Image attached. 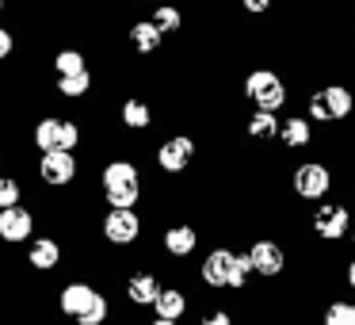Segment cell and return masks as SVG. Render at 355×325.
Segmentation results:
<instances>
[{"instance_id": "obj_11", "label": "cell", "mask_w": 355, "mask_h": 325, "mask_svg": "<svg viewBox=\"0 0 355 325\" xmlns=\"http://www.w3.org/2000/svg\"><path fill=\"white\" fill-rule=\"evenodd\" d=\"M317 126L309 123L302 111H286V115H279V131H275V146L283 149V153H306V149H313L317 142Z\"/></svg>"}, {"instance_id": "obj_21", "label": "cell", "mask_w": 355, "mask_h": 325, "mask_svg": "<svg viewBox=\"0 0 355 325\" xmlns=\"http://www.w3.org/2000/svg\"><path fill=\"white\" fill-rule=\"evenodd\" d=\"M85 69H92V65H88L85 47H77V42H62V47L50 54V73H54V81L73 77V73H85Z\"/></svg>"}, {"instance_id": "obj_39", "label": "cell", "mask_w": 355, "mask_h": 325, "mask_svg": "<svg viewBox=\"0 0 355 325\" xmlns=\"http://www.w3.org/2000/svg\"><path fill=\"white\" fill-rule=\"evenodd\" d=\"M126 325H134V322H126Z\"/></svg>"}, {"instance_id": "obj_14", "label": "cell", "mask_w": 355, "mask_h": 325, "mask_svg": "<svg viewBox=\"0 0 355 325\" xmlns=\"http://www.w3.org/2000/svg\"><path fill=\"white\" fill-rule=\"evenodd\" d=\"M65 260V241L54 238V233H35L31 241H27V268L39 272V276H50V272H58Z\"/></svg>"}, {"instance_id": "obj_18", "label": "cell", "mask_w": 355, "mask_h": 325, "mask_svg": "<svg viewBox=\"0 0 355 325\" xmlns=\"http://www.w3.org/2000/svg\"><path fill=\"white\" fill-rule=\"evenodd\" d=\"M126 47H130L134 58L149 62V58H161L164 54V35L157 31L149 19H134V24L126 27Z\"/></svg>"}, {"instance_id": "obj_25", "label": "cell", "mask_w": 355, "mask_h": 325, "mask_svg": "<svg viewBox=\"0 0 355 325\" xmlns=\"http://www.w3.org/2000/svg\"><path fill=\"white\" fill-rule=\"evenodd\" d=\"M321 325H355V302L352 299H329L321 306Z\"/></svg>"}, {"instance_id": "obj_4", "label": "cell", "mask_w": 355, "mask_h": 325, "mask_svg": "<svg viewBox=\"0 0 355 325\" xmlns=\"http://www.w3.org/2000/svg\"><path fill=\"white\" fill-rule=\"evenodd\" d=\"M149 157H153L157 176L180 180L195 161H199V138H195V134H187V131H172V134H164V138L157 142Z\"/></svg>"}, {"instance_id": "obj_24", "label": "cell", "mask_w": 355, "mask_h": 325, "mask_svg": "<svg viewBox=\"0 0 355 325\" xmlns=\"http://www.w3.org/2000/svg\"><path fill=\"white\" fill-rule=\"evenodd\" d=\"M92 88H96V73L92 69L54 81V92L62 96V100H88V96H92Z\"/></svg>"}, {"instance_id": "obj_34", "label": "cell", "mask_w": 355, "mask_h": 325, "mask_svg": "<svg viewBox=\"0 0 355 325\" xmlns=\"http://www.w3.org/2000/svg\"><path fill=\"white\" fill-rule=\"evenodd\" d=\"M4 12H8V0H0V16H4Z\"/></svg>"}, {"instance_id": "obj_13", "label": "cell", "mask_w": 355, "mask_h": 325, "mask_svg": "<svg viewBox=\"0 0 355 325\" xmlns=\"http://www.w3.org/2000/svg\"><path fill=\"white\" fill-rule=\"evenodd\" d=\"M233 256H237V245H225V241H218V245H210L207 253H202V260H199V283L207 287V291H225V283H230V268H233Z\"/></svg>"}, {"instance_id": "obj_16", "label": "cell", "mask_w": 355, "mask_h": 325, "mask_svg": "<svg viewBox=\"0 0 355 325\" xmlns=\"http://www.w3.org/2000/svg\"><path fill=\"white\" fill-rule=\"evenodd\" d=\"M100 294V287L92 283L88 276H77V279H65L62 291H58V314L69 317V322H77L80 314H85L88 306H92V299Z\"/></svg>"}, {"instance_id": "obj_17", "label": "cell", "mask_w": 355, "mask_h": 325, "mask_svg": "<svg viewBox=\"0 0 355 325\" xmlns=\"http://www.w3.org/2000/svg\"><path fill=\"white\" fill-rule=\"evenodd\" d=\"M153 317H161V322H184L187 314H191V291H187L184 283H161V291H157L153 299Z\"/></svg>"}, {"instance_id": "obj_26", "label": "cell", "mask_w": 355, "mask_h": 325, "mask_svg": "<svg viewBox=\"0 0 355 325\" xmlns=\"http://www.w3.org/2000/svg\"><path fill=\"white\" fill-rule=\"evenodd\" d=\"M24 195H27V184L19 172H0V210L24 203Z\"/></svg>"}, {"instance_id": "obj_19", "label": "cell", "mask_w": 355, "mask_h": 325, "mask_svg": "<svg viewBox=\"0 0 355 325\" xmlns=\"http://www.w3.org/2000/svg\"><path fill=\"white\" fill-rule=\"evenodd\" d=\"M153 123H157V115L146 96H123V103H119V126L126 134H149Z\"/></svg>"}, {"instance_id": "obj_12", "label": "cell", "mask_w": 355, "mask_h": 325, "mask_svg": "<svg viewBox=\"0 0 355 325\" xmlns=\"http://www.w3.org/2000/svg\"><path fill=\"white\" fill-rule=\"evenodd\" d=\"M35 230H39V215H35V207H27V203H16V207H4L0 210V245H27V241L35 238Z\"/></svg>"}, {"instance_id": "obj_28", "label": "cell", "mask_w": 355, "mask_h": 325, "mask_svg": "<svg viewBox=\"0 0 355 325\" xmlns=\"http://www.w3.org/2000/svg\"><path fill=\"white\" fill-rule=\"evenodd\" d=\"M16 50H19V35H16V27L0 24V65L12 62V58H16Z\"/></svg>"}, {"instance_id": "obj_2", "label": "cell", "mask_w": 355, "mask_h": 325, "mask_svg": "<svg viewBox=\"0 0 355 325\" xmlns=\"http://www.w3.org/2000/svg\"><path fill=\"white\" fill-rule=\"evenodd\" d=\"M302 115H306L317 131H321V126H344L347 119L355 115V88L340 85V81L306 88V96H302Z\"/></svg>"}, {"instance_id": "obj_20", "label": "cell", "mask_w": 355, "mask_h": 325, "mask_svg": "<svg viewBox=\"0 0 355 325\" xmlns=\"http://www.w3.org/2000/svg\"><path fill=\"white\" fill-rule=\"evenodd\" d=\"M275 131H279V115H271V111H256L252 108L245 119H241V138H245L252 149L275 146Z\"/></svg>"}, {"instance_id": "obj_23", "label": "cell", "mask_w": 355, "mask_h": 325, "mask_svg": "<svg viewBox=\"0 0 355 325\" xmlns=\"http://www.w3.org/2000/svg\"><path fill=\"white\" fill-rule=\"evenodd\" d=\"M58 138H62V115H42L31 123V149L35 153L58 149Z\"/></svg>"}, {"instance_id": "obj_9", "label": "cell", "mask_w": 355, "mask_h": 325, "mask_svg": "<svg viewBox=\"0 0 355 325\" xmlns=\"http://www.w3.org/2000/svg\"><path fill=\"white\" fill-rule=\"evenodd\" d=\"M248 260H252V276L263 279V283H275V279L286 276V268H291V249H286V241L279 238H256L245 245Z\"/></svg>"}, {"instance_id": "obj_29", "label": "cell", "mask_w": 355, "mask_h": 325, "mask_svg": "<svg viewBox=\"0 0 355 325\" xmlns=\"http://www.w3.org/2000/svg\"><path fill=\"white\" fill-rule=\"evenodd\" d=\"M199 325H237V314L230 306H210L199 314Z\"/></svg>"}, {"instance_id": "obj_33", "label": "cell", "mask_w": 355, "mask_h": 325, "mask_svg": "<svg viewBox=\"0 0 355 325\" xmlns=\"http://www.w3.org/2000/svg\"><path fill=\"white\" fill-rule=\"evenodd\" d=\"M149 325H180V322H161V317H153V322H149Z\"/></svg>"}, {"instance_id": "obj_37", "label": "cell", "mask_w": 355, "mask_h": 325, "mask_svg": "<svg viewBox=\"0 0 355 325\" xmlns=\"http://www.w3.org/2000/svg\"><path fill=\"white\" fill-rule=\"evenodd\" d=\"M0 172H4V149H0Z\"/></svg>"}, {"instance_id": "obj_8", "label": "cell", "mask_w": 355, "mask_h": 325, "mask_svg": "<svg viewBox=\"0 0 355 325\" xmlns=\"http://www.w3.org/2000/svg\"><path fill=\"white\" fill-rule=\"evenodd\" d=\"M347 226H352V207H347L344 199H332V195L317 203L313 215H309V233H313V241L324 249L344 245Z\"/></svg>"}, {"instance_id": "obj_5", "label": "cell", "mask_w": 355, "mask_h": 325, "mask_svg": "<svg viewBox=\"0 0 355 325\" xmlns=\"http://www.w3.org/2000/svg\"><path fill=\"white\" fill-rule=\"evenodd\" d=\"M286 180H291V195L298 203H321L336 188V169L324 157H306L286 172Z\"/></svg>"}, {"instance_id": "obj_6", "label": "cell", "mask_w": 355, "mask_h": 325, "mask_svg": "<svg viewBox=\"0 0 355 325\" xmlns=\"http://www.w3.org/2000/svg\"><path fill=\"white\" fill-rule=\"evenodd\" d=\"M96 230H100V241L111 249H138L146 241V215H141V207H107Z\"/></svg>"}, {"instance_id": "obj_35", "label": "cell", "mask_w": 355, "mask_h": 325, "mask_svg": "<svg viewBox=\"0 0 355 325\" xmlns=\"http://www.w3.org/2000/svg\"><path fill=\"white\" fill-rule=\"evenodd\" d=\"M130 4H157V0H130Z\"/></svg>"}, {"instance_id": "obj_30", "label": "cell", "mask_w": 355, "mask_h": 325, "mask_svg": "<svg viewBox=\"0 0 355 325\" xmlns=\"http://www.w3.org/2000/svg\"><path fill=\"white\" fill-rule=\"evenodd\" d=\"M237 8L245 12L248 19H263L275 12V0H237Z\"/></svg>"}, {"instance_id": "obj_10", "label": "cell", "mask_w": 355, "mask_h": 325, "mask_svg": "<svg viewBox=\"0 0 355 325\" xmlns=\"http://www.w3.org/2000/svg\"><path fill=\"white\" fill-rule=\"evenodd\" d=\"M199 241H202L199 226L191 218H176V222H168L157 233V253H164V260L180 264V260H191L199 253Z\"/></svg>"}, {"instance_id": "obj_22", "label": "cell", "mask_w": 355, "mask_h": 325, "mask_svg": "<svg viewBox=\"0 0 355 325\" xmlns=\"http://www.w3.org/2000/svg\"><path fill=\"white\" fill-rule=\"evenodd\" d=\"M146 19L164 35V39H172V35H184V31H187V16H184V8H180L176 0H157L153 12H149Z\"/></svg>"}, {"instance_id": "obj_32", "label": "cell", "mask_w": 355, "mask_h": 325, "mask_svg": "<svg viewBox=\"0 0 355 325\" xmlns=\"http://www.w3.org/2000/svg\"><path fill=\"white\" fill-rule=\"evenodd\" d=\"M344 245H347V249H355V218H352V226H347V238H344Z\"/></svg>"}, {"instance_id": "obj_27", "label": "cell", "mask_w": 355, "mask_h": 325, "mask_svg": "<svg viewBox=\"0 0 355 325\" xmlns=\"http://www.w3.org/2000/svg\"><path fill=\"white\" fill-rule=\"evenodd\" d=\"M107 317H111V294H96L92 299V306L85 310V314L77 317V325H107Z\"/></svg>"}, {"instance_id": "obj_36", "label": "cell", "mask_w": 355, "mask_h": 325, "mask_svg": "<svg viewBox=\"0 0 355 325\" xmlns=\"http://www.w3.org/2000/svg\"><path fill=\"white\" fill-rule=\"evenodd\" d=\"M347 207H352V218H355V192H352V203H347Z\"/></svg>"}, {"instance_id": "obj_15", "label": "cell", "mask_w": 355, "mask_h": 325, "mask_svg": "<svg viewBox=\"0 0 355 325\" xmlns=\"http://www.w3.org/2000/svg\"><path fill=\"white\" fill-rule=\"evenodd\" d=\"M161 283H164V279L157 276L153 268H130L123 276V299H126V306L149 310V306H153V299H157V291H161Z\"/></svg>"}, {"instance_id": "obj_1", "label": "cell", "mask_w": 355, "mask_h": 325, "mask_svg": "<svg viewBox=\"0 0 355 325\" xmlns=\"http://www.w3.org/2000/svg\"><path fill=\"white\" fill-rule=\"evenodd\" d=\"M103 207H141L146 203V169H141L138 157L130 153H115L100 165V176H96Z\"/></svg>"}, {"instance_id": "obj_7", "label": "cell", "mask_w": 355, "mask_h": 325, "mask_svg": "<svg viewBox=\"0 0 355 325\" xmlns=\"http://www.w3.org/2000/svg\"><path fill=\"white\" fill-rule=\"evenodd\" d=\"M80 153H65V149H50V153H39L31 176L35 188H46V192H69V188L80 184Z\"/></svg>"}, {"instance_id": "obj_31", "label": "cell", "mask_w": 355, "mask_h": 325, "mask_svg": "<svg viewBox=\"0 0 355 325\" xmlns=\"http://www.w3.org/2000/svg\"><path fill=\"white\" fill-rule=\"evenodd\" d=\"M340 276H344V287L355 294V253L344 256V268H340Z\"/></svg>"}, {"instance_id": "obj_38", "label": "cell", "mask_w": 355, "mask_h": 325, "mask_svg": "<svg viewBox=\"0 0 355 325\" xmlns=\"http://www.w3.org/2000/svg\"><path fill=\"white\" fill-rule=\"evenodd\" d=\"M352 8H355V0H352Z\"/></svg>"}, {"instance_id": "obj_3", "label": "cell", "mask_w": 355, "mask_h": 325, "mask_svg": "<svg viewBox=\"0 0 355 325\" xmlns=\"http://www.w3.org/2000/svg\"><path fill=\"white\" fill-rule=\"evenodd\" d=\"M241 100L252 103L256 111H271V115H279V111L291 108L294 85L275 69V65H252V69L241 77Z\"/></svg>"}]
</instances>
